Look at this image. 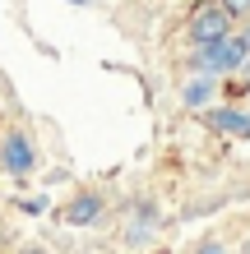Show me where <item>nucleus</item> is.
Segmentation results:
<instances>
[{
  "mask_svg": "<svg viewBox=\"0 0 250 254\" xmlns=\"http://www.w3.org/2000/svg\"><path fill=\"white\" fill-rule=\"evenodd\" d=\"M237 33V19L218 5V0H209V5H195V14L185 19V37L190 47H209V42H223Z\"/></svg>",
  "mask_w": 250,
  "mask_h": 254,
  "instance_id": "f257e3e1",
  "label": "nucleus"
},
{
  "mask_svg": "<svg viewBox=\"0 0 250 254\" xmlns=\"http://www.w3.org/2000/svg\"><path fill=\"white\" fill-rule=\"evenodd\" d=\"M241 61H246V51L237 47V37H223V42H209V47H195V51H190V69H195V74H209V79L237 74Z\"/></svg>",
  "mask_w": 250,
  "mask_h": 254,
  "instance_id": "f03ea898",
  "label": "nucleus"
},
{
  "mask_svg": "<svg viewBox=\"0 0 250 254\" xmlns=\"http://www.w3.org/2000/svg\"><path fill=\"white\" fill-rule=\"evenodd\" d=\"M0 167H5L9 176H19V181L37 171V143H33V134H28L23 125L5 129V139H0Z\"/></svg>",
  "mask_w": 250,
  "mask_h": 254,
  "instance_id": "7ed1b4c3",
  "label": "nucleus"
},
{
  "mask_svg": "<svg viewBox=\"0 0 250 254\" xmlns=\"http://www.w3.org/2000/svg\"><path fill=\"white\" fill-rule=\"evenodd\" d=\"M102 213H107V199H102L97 190H79L75 199L61 208L65 227H97V217H102Z\"/></svg>",
  "mask_w": 250,
  "mask_h": 254,
  "instance_id": "20e7f679",
  "label": "nucleus"
},
{
  "mask_svg": "<svg viewBox=\"0 0 250 254\" xmlns=\"http://www.w3.org/2000/svg\"><path fill=\"white\" fill-rule=\"evenodd\" d=\"M209 125L218 134H232V139H250V107H209Z\"/></svg>",
  "mask_w": 250,
  "mask_h": 254,
  "instance_id": "39448f33",
  "label": "nucleus"
},
{
  "mask_svg": "<svg viewBox=\"0 0 250 254\" xmlns=\"http://www.w3.org/2000/svg\"><path fill=\"white\" fill-rule=\"evenodd\" d=\"M213 93H218V79H209V74H195V79L181 83V102H185L190 111H209Z\"/></svg>",
  "mask_w": 250,
  "mask_h": 254,
  "instance_id": "423d86ee",
  "label": "nucleus"
},
{
  "mask_svg": "<svg viewBox=\"0 0 250 254\" xmlns=\"http://www.w3.org/2000/svg\"><path fill=\"white\" fill-rule=\"evenodd\" d=\"M218 5H223L237 23H241V19H250V0H218Z\"/></svg>",
  "mask_w": 250,
  "mask_h": 254,
  "instance_id": "0eeeda50",
  "label": "nucleus"
},
{
  "mask_svg": "<svg viewBox=\"0 0 250 254\" xmlns=\"http://www.w3.org/2000/svg\"><path fill=\"white\" fill-rule=\"evenodd\" d=\"M232 37H237V47H241V51L250 56V19H241V23H237V33H232Z\"/></svg>",
  "mask_w": 250,
  "mask_h": 254,
  "instance_id": "6e6552de",
  "label": "nucleus"
},
{
  "mask_svg": "<svg viewBox=\"0 0 250 254\" xmlns=\"http://www.w3.org/2000/svg\"><path fill=\"white\" fill-rule=\"evenodd\" d=\"M195 254H227V250L218 245V241H199V250H195Z\"/></svg>",
  "mask_w": 250,
  "mask_h": 254,
  "instance_id": "1a4fd4ad",
  "label": "nucleus"
},
{
  "mask_svg": "<svg viewBox=\"0 0 250 254\" xmlns=\"http://www.w3.org/2000/svg\"><path fill=\"white\" fill-rule=\"evenodd\" d=\"M14 254H51V250H42V245H19Z\"/></svg>",
  "mask_w": 250,
  "mask_h": 254,
  "instance_id": "9d476101",
  "label": "nucleus"
},
{
  "mask_svg": "<svg viewBox=\"0 0 250 254\" xmlns=\"http://www.w3.org/2000/svg\"><path fill=\"white\" fill-rule=\"evenodd\" d=\"M70 5H93V0H70Z\"/></svg>",
  "mask_w": 250,
  "mask_h": 254,
  "instance_id": "9b49d317",
  "label": "nucleus"
},
{
  "mask_svg": "<svg viewBox=\"0 0 250 254\" xmlns=\"http://www.w3.org/2000/svg\"><path fill=\"white\" fill-rule=\"evenodd\" d=\"M246 107H250V83H246Z\"/></svg>",
  "mask_w": 250,
  "mask_h": 254,
  "instance_id": "f8f14e48",
  "label": "nucleus"
}]
</instances>
